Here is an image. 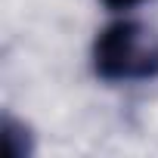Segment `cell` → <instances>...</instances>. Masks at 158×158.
<instances>
[{
    "instance_id": "obj_1",
    "label": "cell",
    "mask_w": 158,
    "mask_h": 158,
    "mask_svg": "<svg viewBox=\"0 0 158 158\" xmlns=\"http://www.w3.org/2000/svg\"><path fill=\"white\" fill-rule=\"evenodd\" d=\"M90 62H93V74L106 84L155 81L158 77V31L133 19H118L96 34Z\"/></svg>"
},
{
    "instance_id": "obj_2",
    "label": "cell",
    "mask_w": 158,
    "mask_h": 158,
    "mask_svg": "<svg viewBox=\"0 0 158 158\" xmlns=\"http://www.w3.org/2000/svg\"><path fill=\"white\" fill-rule=\"evenodd\" d=\"M99 3L106 10H115V13H124V10H133L139 3H146V0H99Z\"/></svg>"
}]
</instances>
